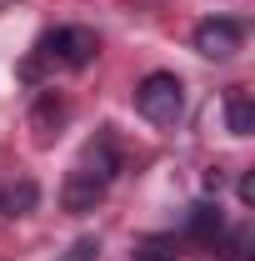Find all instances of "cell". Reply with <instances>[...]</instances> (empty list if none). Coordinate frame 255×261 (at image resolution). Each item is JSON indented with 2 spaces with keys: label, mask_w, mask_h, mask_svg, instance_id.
<instances>
[{
  "label": "cell",
  "mask_w": 255,
  "mask_h": 261,
  "mask_svg": "<svg viewBox=\"0 0 255 261\" xmlns=\"http://www.w3.org/2000/svg\"><path fill=\"white\" fill-rule=\"evenodd\" d=\"M135 111H140L145 121H155V126H175L180 111H185V86H180V75L150 70V75L135 86Z\"/></svg>",
  "instance_id": "cell-1"
},
{
  "label": "cell",
  "mask_w": 255,
  "mask_h": 261,
  "mask_svg": "<svg viewBox=\"0 0 255 261\" xmlns=\"http://www.w3.org/2000/svg\"><path fill=\"white\" fill-rule=\"evenodd\" d=\"M35 50H40V61H55V65H65V70H80V65L95 61L100 40H95V31H85V25H60V31L40 35Z\"/></svg>",
  "instance_id": "cell-2"
},
{
  "label": "cell",
  "mask_w": 255,
  "mask_h": 261,
  "mask_svg": "<svg viewBox=\"0 0 255 261\" xmlns=\"http://www.w3.org/2000/svg\"><path fill=\"white\" fill-rule=\"evenodd\" d=\"M240 45H245V25L230 20V15H210V20L195 25V50L210 56V61H230Z\"/></svg>",
  "instance_id": "cell-3"
},
{
  "label": "cell",
  "mask_w": 255,
  "mask_h": 261,
  "mask_svg": "<svg viewBox=\"0 0 255 261\" xmlns=\"http://www.w3.org/2000/svg\"><path fill=\"white\" fill-rule=\"evenodd\" d=\"M100 196H105L100 181H90L85 171H70V176H65V186H60V206L70 211V216H85V211H95Z\"/></svg>",
  "instance_id": "cell-4"
},
{
  "label": "cell",
  "mask_w": 255,
  "mask_h": 261,
  "mask_svg": "<svg viewBox=\"0 0 255 261\" xmlns=\"http://www.w3.org/2000/svg\"><path fill=\"white\" fill-rule=\"evenodd\" d=\"M75 171H85L90 181H100V186H105V181H110V176L120 171V156H115L110 136H95V141H90V146L80 151V166H75Z\"/></svg>",
  "instance_id": "cell-5"
},
{
  "label": "cell",
  "mask_w": 255,
  "mask_h": 261,
  "mask_svg": "<svg viewBox=\"0 0 255 261\" xmlns=\"http://www.w3.org/2000/svg\"><path fill=\"white\" fill-rule=\"evenodd\" d=\"M225 130L230 136H250L255 130V100L245 86H235L230 96H225Z\"/></svg>",
  "instance_id": "cell-6"
},
{
  "label": "cell",
  "mask_w": 255,
  "mask_h": 261,
  "mask_svg": "<svg viewBox=\"0 0 255 261\" xmlns=\"http://www.w3.org/2000/svg\"><path fill=\"white\" fill-rule=\"evenodd\" d=\"M35 201H40V186H35V181H15L10 191L0 196V211H5V216H30Z\"/></svg>",
  "instance_id": "cell-7"
},
{
  "label": "cell",
  "mask_w": 255,
  "mask_h": 261,
  "mask_svg": "<svg viewBox=\"0 0 255 261\" xmlns=\"http://www.w3.org/2000/svg\"><path fill=\"white\" fill-rule=\"evenodd\" d=\"M190 236H195V241L220 236V206H195V211H190Z\"/></svg>",
  "instance_id": "cell-8"
},
{
  "label": "cell",
  "mask_w": 255,
  "mask_h": 261,
  "mask_svg": "<svg viewBox=\"0 0 255 261\" xmlns=\"http://www.w3.org/2000/svg\"><path fill=\"white\" fill-rule=\"evenodd\" d=\"M50 121H65V100H55V96H45L40 106H35V130L45 136V130H50Z\"/></svg>",
  "instance_id": "cell-9"
},
{
  "label": "cell",
  "mask_w": 255,
  "mask_h": 261,
  "mask_svg": "<svg viewBox=\"0 0 255 261\" xmlns=\"http://www.w3.org/2000/svg\"><path fill=\"white\" fill-rule=\"evenodd\" d=\"M95 256H100V241H95V236H80V241L65 251V261H95Z\"/></svg>",
  "instance_id": "cell-10"
},
{
  "label": "cell",
  "mask_w": 255,
  "mask_h": 261,
  "mask_svg": "<svg viewBox=\"0 0 255 261\" xmlns=\"http://www.w3.org/2000/svg\"><path fill=\"white\" fill-rule=\"evenodd\" d=\"M135 261H175V256H170L165 246H140V251H135Z\"/></svg>",
  "instance_id": "cell-11"
},
{
  "label": "cell",
  "mask_w": 255,
  "mask_h": 261,
  "mask_svg": "<svg viewBox=\"0 0 255 261\" xmlns=\"http://www.w3.org/2000/svg\"><path fill=\"white\" fill-rule=\"evenodd\" d=\"M220 186H225V171L210 166V171H205V191H220Z\"/></svg>",
  "instance_id": "cell-12"
},
{
  "label": "cell",
  "mask_w": 255,
  "mask_h": 261,
  "mask_svg": "<svg viewBox=\"0 0 255 261\" xmlns=\"http://www.w3.org/2000/svg\"><path fill=\"white\" fill-rule=\"evenodd\" d=\"M240 201H245V206L255 201V176H240Z\"/></svg>",
  "instance_id": "cell-13"
}]
</instances>
